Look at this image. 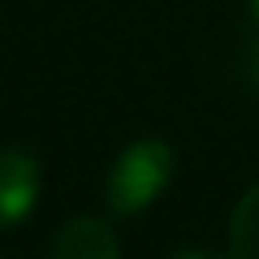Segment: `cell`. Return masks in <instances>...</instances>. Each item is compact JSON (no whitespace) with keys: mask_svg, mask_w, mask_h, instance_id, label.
I'll use <instances>...</instances> for the list:
<instances>
[{"mask_svg":"<svg viewBox=\"0 0 259 259\" xmlns=\"http://www.w3.org/2000/svg\"><path fill=\"white\" fill-rule=\"evenodd\" d=\"M39 194V160L22 147L0 151V229L26 221V212L35 207Z\"/></svg>","mask_w":259,"mask_h":259,"instance_id":"7a4b0ae2","label":"cell"},{"mask_svg":"<svg viewBox=\"0 0 259 259\" xmlns=\"http://www.w3.org/2000/svg\"><path fill=\"white\" fill-rule=\"evenodd\" d=\"M229 250L242 259H259V186L242 194V203L233 207L229 221Z\"/></svg>","mask_w":259,"mask_h":259,"instance_id":"277c9868","label":"cell"},{"mask_svg":"<svg viewBox=\"0 0 259 259\" xmlns=\"http://www.w3.org/2000/svg\"><path fill=\"white\" fill-rule=\"evenodd\" d=\"M177 173V156L168 143L160 139H143L130 143L117 156V164L108 168V186H104V203L117 216H134L143 207H151L160 194L168 190Z\"/></svg>","mask_w":259,"mask_h":259,"instance_id":"6da1fadb","label":"cell"},{"mask_svg":"<svg viewBox=\"0 0 259 259\" xmlns=\"http://www.w3.org/2000/svg\"><path fill=\"white\" fill-rule=\"evenodd\" d=\"M250 74H255V82H259V44L250 48Z\"/></svg>","mask_w":259,"mask_h":259,"instance_id":"5b68a950","label":"cell"},{"mask_svg":"<svg viewBox=\"0 0 259 259\" xmlns=\"http://www.w3.org/2000/svg\"><path fill=\"white\" fill-rule=\"evenodd\" d=\"M246 5H250V18L259 22V0H246Z\"/></svg>","mask_w":259,"mask_h":259,"instance_id":"8992f818","label":"cell"},{"mask_svg":"<svg viewBox=\"0 0 259 259\" xmlns=\"http://www.w3.org/2000/svg\"><path fill=\"white\" fill-rule=\"evenodd\" d=\"M52 255L56 259H117L121 238H117V229L108 221L78 216V221L61 225V233L52 238Z\"/></svg>","mask_w":259,"mask_h":259,"instance_id":"3957f363","label":"cell"}]
</instances>
